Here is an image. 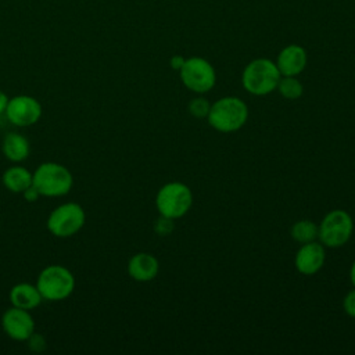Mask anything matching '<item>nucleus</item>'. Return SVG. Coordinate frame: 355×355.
<instances>
[{"mask_svg":"<svg viewBox=\"0 0 355 355\" xmlns=\"http://www.w3.org/2000/svg\"><path fill=\"white\" fill-rule=\"evenodd\" d=\"M1 327L10 338L26 341L35 333V319L29 311L11 305L1 316Z\"/></svg>","mask_w":355,"mask_h":355,"instance_id":"9d476101","label":"nucleus"},{"mask_svg":"<svg viewBox=\"0 0 355 355\" xmlns=\"http://www.w3.org/2000/svg\"><path fill=\"white\" fill-rule=\"evenodd\" d=\"M1 151L8 161L18 164L29 157L31 144L24 135L18 132H10L1 141Z\"/></svg>","mask_w":355,"mask_h":355,"instance_id":"2eb2a0df","label":"nucleus"},{"mask_svg":"<svg viewBox=\"0 0 355 355\" xmlns=\"http://www.w3.org/2000/svg\"><path fill=\"white\" fill-rule=\"evenodd\" d=\"M326 247L320 241H311L301 244L295 257L294 265L298 273L304 276H312L318 273L326 261Z\"/></svg>","mask_w":355,"mask_h":355,"instance_id":"9b49d317","label":"nucleus"},{"mask_svg":"<svg viewBox=\"0 0 355 355\" xmlns=\"http://www.w3.org/2000/svg\"><path fill=\"white\" fill-rule=\"evenodd\" d=\"M173 229H175L173 219L162 216V215H159V218L154 223V230L158 236H168L173 232Z\"/></svg>","mask_w":355,"mask_h":355,"instance_id":"aec40b11","label":"nucleus"},{"mask_svg":"<svg viewBox=\"0 0 355 355\" xmlns=\"http://www.w3.org/2000/svg\"><path fill=\"white\" fill-rule=\"evenodd\" d=\"M33 186L42 197H62L71 191L73 176L65 165L47 161L35 169Z\"/></svg>","mask_w":355,"mask_h":355,"instance_id":"7ed1b4c3","label":"nucleus"},{"mask_svg":"<svg viewBox=\"0 0 355 355\" xmlns=\"http://www.w3.org/2000/svg\"><path fill=\"white\" fill-rule=\"evenodd\" d=\"M209 108H211V104L204 97H196V98L190 100V103L187 105L189 114L196 118H207Z\"/></svg>","mask_w":355,"mask_h":355,"instance_id":"6ab92c4d","label":"nucleus"},{"mask_svg":"<svg viewBox=\"0 0 355 355\" xmlns=\"http://www.w3.org/2000/svg\"><path fill=\"white\" fill-rule=\"evenodd\" d=\"M343 308H344V312L349 318L355 319V288L345 294V297L343 300Z\"/></svg>","mask_w":355,"mask_h":355,"instance_id":"412c9836","label":"nucleus"},{"mask_svg":"<svg viewBox=\"0 0 355 355\" xmlns=\"http://www.w3.org/2000/svg\"><path fill=\"white\" fill-rule=\"evenodd\" d=\"M275 62L282 76H298L306 68L308 53L301 44H287L279 51Z\"/></svg>","mask_w":355,"mask_h":355,"instance_id":"f8f14e48","label":"nucleus"},{"mask_svg":"<svg viewBox=\"0 0 355 355\" xmlns=\"http://www.w3.org/2000/svg\"><path fill=\"white\" fill-rule=\"evenodd\" d=\"M22 196H24V198H25L28 202H35V201L39 200V197H42V194H40L39 190L33 186V183H32L26 190H24Z\"/></svg>","mask_w":355,"mask_h":355,"instance_id":"5701e85b","label":"nucleus"},{"mask_svg":"<svg viewBox=\"0 0 355 355\" xmlns=\"http://www.w3.org/2000/svg\"><path fill=\"white\" fill-rule=\"evenodd\" d=\"M26 341L29 343V348H31L32 351H35V352L43 351V349L46 348V340H44L43 336H40V334L33 333Z\"/></svg>","mask_w":355,"mask_h":355,"instance_id":"4be33fe9","label":"nucleus"},{"mask_svg":"<svg viewBox=\"0 0 355 355\" xmlns=\"http://www.w3.org/2000/svg\"><path fill=\"white\" fill-rule=\"evenodd\" d=\"M349 280H351V283H352V286L355 288V261L352 262V265L349 268Z\"/></svg>","mask_w":355,"mask_h":355,"instance_id":"a878e982","label":"nucleus"},{"mask_svg":"<svg viewBox=\"0 0 355 355\" xmlns=\"http://www.w3.org/2000/svg\"><path fill=\"white\" fill-rule=\"evenodd\" d=\"M159 272L158 259L150 252H137L128 261V275L140 283L151 282Z\"/></svg>","mask_w":355,"mask_h":355,"instance_id":"ddd939ff","label":"nucleus"},{"mask_svg":"<svg viewBox=\"0 0 355 355\" xmlns=\"http://www.w3.org/2000/svg\"><path fill=\"white\" fill-rule=\"evenodd\" d=\"M4 114L14 126L28 128L42 118L43 107L33 96L17 94L8 100Z\"/></svg>","mask_w":355,"mask_h":355,"instance_id":"1a4fd4ad","label":"nucleus"},{"mask_svg":"<svg viewBox=\"0 0 355 355\" xmlns=\"http://www.w3.org/2000/svg\"><path fill=\"white\" fill-rule=\"evenodd\" d=\"M352 232V216L344 209H333L320 220L318 226V240L327 248H338L348 243Z\"/></svg>","mask_w":355,"mask_h":355,"instance_id":"423d86ee","label":"nucleus"},{"mask_svg":"<svg viewBox=\"0 0 355 355\" xmlns=\"http://www.w3.org/2000/svg\"><path fill=\"white\" fill-rule=\"evenodd\" d=\"M184 60H186V58H184L183 55H179V54H176V55H173V57L171 58L169 64H171V67H172L175 71H179V69L182 68V65H183Z\"/></svg>","mask_w":355,"mask_h":355,"instance_id":"b1692460","label":"nucleus"},{"mask_svg":"<svg viewBox=\"0 0 355 355\" xmlns=\"http://www.w3.org/2000/svg\"><path fill=\"white\" fill-rule=\"evenodd\" d=\"M248 119L247 104L236 97L226 96L211 104L207 115L208 123L220 133H233L240 130Z\"/></svg>","mask_w":355,"mask_h":355,"instance_id":"f257e3e1","label":"nucleus"},{"mask_svg":"<svg viewBox=\"0 0 355 355\" xmlns=\"http://www.w3.org/2000/svg\"><path fill=\"white\" fill-rule=\"evenodd\" d=\"M290 234L300 244L315 241L318 239V225H315L311 219L297 220L291 226Z\"/></svg>","mask_w":355,"mask_h":355,"instance_id":"f3484780","label":"nucleus"},{"mask_svg":"<svg viewBox=\"0 0 355 355\" xmlns=\"http://www.w3.org/2000/svg\"><path fill=\"white\" fill-rule=\"evenodd\" d=\"M75 284L73 273L62 265H49L43 268L36 279V287L43 300L51 302L67 300L73 293Z\"/></svg>","mask_w":355,"mask_h":355,"instance_id":"20e7f679","label":"nucleus"},{"mask_svg":"<svg viewBox=\"0 0 355 355\" xmlns=\"http://www.w3.org/2000/svg\"><path fill=\"white\" fill-rule=\"evenodd\" d=\"M178 72L184 87L197 94L208 93L216 83V71L214 65L202 57L186 58Z\"/></svg>","mask_w":355,"mask_h":355,"instance_id":"6e6552de","label":"nucleus"},{"mask_svg":"<svg viewBox=\"0 0 355 355\" xmlns=\"http://www.w3.org/2000/svg\"><path fill=\"white\" fill-rule=\"evenodd\" d=\"M276 90L286 100H297L304 93V86L297 76H282Z\"/></svg>","mask_w":355,"mask_h":355,"instance_id":"a211bd4d","label":"nucleus"},{"mask_svg":"<svg viewBox=\"0 0 355 355\" xmlns=\"http://www.w3.org/2000/svg\"><path fill=\"white\" fill-rule=\"evenodd\" d=\"M8 100H10V97H8L4 92H1V90H0V115L6 112V108H7Z\"/></svg>","mask_w":355,"mask_h":355,"instance_id":"393cba45","label":"nucleus"},{"mask_svg":"<svg viewBox=\"0 0 355 355\" xmlns=\"http://www.w3.org/2000/svg\"><path fill=\"white\" fill-rule=\"evenodd\" d=\"M8 298L12 306L22 308L26 311H32L37 308L43 301V297L39 288L36 287V284H32L28 282H21L14 284L10 290Z\"/></svg>","mask_w":355,"mask_h":355,"instance_id":"4468645a","label":"nucleus"},{"mask_svg":"<svg viewBox=\"0 0 355 355\" xmlns=\"http://www.w3.org/2000/svg\"><path fill=\"white\" fill-rule=\"evenodd\" d=\"M86 222V212L78 202H64L55 207L46 222L47 230L60 239L76 234Z\"/></svg>","mask_w":355,"mask_h":355,"instance_id":"0eeeda50","label":"nucleus"},{"mask_svg":"<svg viewBox=\"0 0 355 355\" xmlns=\"http://www.w3.org/2000/svg\"><path fill=\"white\" fill-rule=\"evenodd\" d=\"M282 75L276 62L261 57L250 61L241 72V85L252 96H266L276 90Z\"/></svg>","mask_w":355,"mask_h":355,"instance_id":"f03ea898","label":"nucleus"},{"mask_svg":"<svg viewBox=\"0 0 355 355\" xmlns=\"http://www.w3.org/2000/svg\"><path fill=\"white\" fill-rule=\"evenodd\" d=\"M193 205V193L182 182H169L159 187L155 196V207L159 215L179 219L184 216Z\"/></svg>","mask_w":355,"mask_h":355,"instance_id":"39448f33","label":"nucleus"},{"mask_svg":"<svg viewBox=\"0 0 355 355\" xmlns=\"http://www.w3.org/2000/svg\"><path fill=\"white\" fill-rule=\"evenodd\" d=\"M1 182L8 191L22 194L33 183V173L25 166L12 165L4 171Z\"/></svg>","mask_w":355,"mask_h":355,"instance_id":"dca6fc26","label":"nucleus"}]
</instances>
